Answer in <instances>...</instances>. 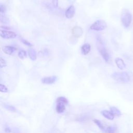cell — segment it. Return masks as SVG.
I'll list each match as a JSON object with an SVG mask.
<instances>
[{
	"label": "cell",
	"instance_id": "28",
	"mask_svg": "<svg viewBox=\"0 0 133 133\" xmlns=\"http://www.w3.org/2000/svg\"><path fill=\"white\" fill-rule=\"evenodd\" d=\"M3 29L4 30H9L10 29V28L9 26H1V29Z\"/></svg>",
	"mask_w": 133,
	"mask_h": 133
},
{
	"label": "cell",
	"instance_id": "19",
	"mask_svg": "<svg viewBox=\"0 0 133 133\" xmlns=\"http://www.w3.org/2000/svg\"><path fill=\"white\" fill-rule=\"evenodd\" d=\"M115 131H116V127L113 126H109L105 130V131L106 133H114Z\"/></svg>",
	"mask_w": 133,
	"mask_h": 133
},
{
	"label": "cell",
	"instance_id": "22",
	"mask_svg": "<svg viewBox=\"0 0 133 133\" xmlns=\"http://www.w3.org/2000/svg\"><path fill=\"white\" fill-rule=\"evenodd\" d=\"M4 107L5 108V109L9 110V111H12V112H14L16 111V108L11 105H9V104H5L4 105Z\"/></svg>",
	"mask_w": 133,
	"mask_h": 133
},
{
	"label": "cell",
	"instance_id": "27",
	"mask_svg": "<svg viewBox=\"0 0 133 133\" xmlns=\"http://www.w3.org/2000/svg\"><path fill=\"white\" fill-rule=\"evenodd\" d=\"M5 132L6 133H10L11 132V129L9 127H6L5 128Z\"/></svg>",
	"mask_w": 133,
	"mask_h": 133
},
{
	"label": "cell",
	"instance_id": "10",
	"mask_svg": "<svg viewBox=\"0 0 133 133\" xmlns=\"http://www.w3.org/2000/svg\"><path fill=\"white\" fill-rule=\"evenodd\" d=\"M99 52L100 53V55H101L104 61L105 62H108L110 59V55L107 50L105 48L103 47L100 48V49L99 50Z\"/></svg>",
	"mask_w": 133,
	"mask_h": 133
},
{
	"label": "cell",
	"instance_id": "24",
	"mask_svg": "<svg viewBox=\"0 0 133 133\" xmlns=\"http://www.w3.org/2000/svg\"><path fill=\"white\" fill-rule=\"evenodd\" d=\"M6 65H7V63L5 60L4 59H3L2 57H1L0 58V68L2 69L6 66Z\"/></svg>",
	"mask_w": 133,
	"mask_h": 133
},
{
	"label": "cell",
	"instance_id": "17",
	"mask_svg": "<svg viewBox=\"0 0 133 133\" xmlns=\"http://www.w3.org/2000/svg\"><path fill=\"white\" fill-rule=\"evenodd\" d=\"M18 57L21 59H23L26 57V52L24 50H20L18 53Z\"/></svg>",
	"mask_w": 133,
	"mask_h": 133
},
{
	"label": "cell",
	"instance_id": "7",
	"mask_svg": "<svg viewBox=\"0 0 133 133\" xmlns=\"http://www.w3.org/2000/svg\"><path fill=\"white\" fill-rule=\"evenodd\" d=\"M75 13V8L73 5L70 6L65 11V16L68 19H71Z\"/></svg>",
	"mask_w": 133,
	"mask_h": 133
},
{
	"label": "cell",
	"instance_id": "29",
	"mask_svg": "<svg viewBox=\"0 0 133 133\" xmlns=\"http://www.w3.org/2000/svg\"><path fill=\"white\" fill-rule=\"evenodd\" d=\"M14 133H20V131H19L18 129H15V130H14Z\"/></svg>",
	"mask_w": 133,
	"mask_h": 133
},
{
	"label": "cell",
	"instance_id": "15",
	"mask_svg": "<svg viewBox=\"0 0 133 133\" xmlns=\"http://www.w3.org/2000/svg\"><path fill=\"white\" fill-rule=\"evenodd\" d=\"M110 112L114 115L117 116H119L121 115V111L116 107H111L110 108Z\"/></svg>",
	"mask_w": 133,
	"mask_h": 133
},
{
	"label": "cell",
	"instance_id": "20",
	"mask_svg": "<svg viewBox=\"0 0 133 133\" xmlns=\"http://www.w3.org/2000/svg\"><path fill=\"white\" fill-rule=\"evenodd\" d=\"M94 122L98 126V127L100 129H102V130L104 129L103 125V124H102V123L100 121H99V120H98V119H94Z\"/></svg>",
	"mask_w": 133,
	"mask_h": 133
},
{
	"label": "cell",
	"instance_id": "9",
	"mask_svg": "<svg viewBox=\"0 0 133 133\" xmlns=\"http://www.w3.org/2000/svg\"><path fill=\"white\" fill-rule=\"evenodd\" d=\"M66 105L63 103L60 102H56V110L58 113H62L64 112L65 110V106Z\"/></svg>",
	"mask_w": 133,
	"mask_h": 133
},
{
	"label": "cell",
	"instance_id": "16",
	"mask_svg": "<svg viewBox=\"0 0 133 133\" xmlns=\"http://www.w3.org/2000/svg\"><path fill=\"white\" fill-rule=\"evenodd\" d=\"M0 21L2 23H7L9 22V19L8 17L4 14H1L0 15Z\"/></svg>",
	"mask_w": 133,
	"mask_h": 133
},
{
	"label": "cell",
	"instance_id": "6",
	"mask_svg": "<svg viewBox=\"0 0 133 133\" xmlns=\"http://www.w3.org/2000/svg\"><path fill=\"white\" fill-rule=\"evenodd\" d=\"M83 33V31L82 28L78 26H74L72 29V35L76 38L81 37Z\"/></svg>",
	"mask_w": 133,
	"mask_h": 133
},
{
	"label": "cell",
	"instance_id": "1",
	"mask_svg": "<svg viewBox=\"0 0 133 133\" xmlns=\"http://www.w3.org/2000/svg\"><path fill=\"white\" fill-rule=\"evenodd\" d=\"M132 20V16L127 9H123L121 15V21L123 25L127 28L129 26Z\"/></svg>",
	"mask_w": 133,
	"mask_h": 133
},
{
	"label": "cell",
	"instance_id": "18",
	"mask_svg": "<svg viewBox=\"0 0 133 133\" xmlns=\"http://www.w3.org/2000/svg\"><path fill=\"white\" fill-rule=\"evenodd\" d=\"M56 102H62V103H63L65 104L66 105H67L69 103L68 99L66 98H65L64 97H62V96L58 97L56 99Z\"/></svg>",
	"mask_w": 133,
	"mask_h": 133
},
{
	"label": "cell",
	"instance_id": "8",
	"mask_svg": "<svg viewBox=\"0 0 133 133\" xmlns=\"http://www.w3.org/2000/svg\"><path fill=\"white\" fill-rule=\"evenodd\" d=\"M2 49L4 53L9 55L12 54L16 50V48L12 46H3Z\"/></svg>",
	"mask_w": 133,
	"mask_h": 133
},
{
	"label": "cell",
	"instance_id": "2",
	"mask_svg": "<svg viewBox=\"0 0 133 133\" xmlns=\"http://www.w3.org/2000/svg\"><path fill=\"white\" fill-rule=\"evenodd\" d=\"M112 77L116 82L121 83H126L130 80L129 76L126 72H115L112 75Z\"/></svg>",
	"mask_w": 133,
	"mask_h": 133
},
{
	"label": "cell",
	"instance_id": "26",
	"mask_svg": "<svg viewBox=\"0 0 133 133\" xmlns=\"http://www.w3.org/2000/svg\"><path fill=\"white\" fill-rule=\"evenodd\" d=\"M52 5L54 7H57L58 5V0H52Z\"/></svg>",
	"mask_w": 133,
	"mask_h": 133
},
{
	"label": "cell",
	"instance_id": "23",
	"mask_svg": "<svg viewBox=\"0 0 133 133\" xmlns=\"http://www.w3.org/2000/svg\"><path fill=\"white\" fill-rule=\"evenodd\" d=\"M0 91L2 92H7L8 91V89L5 85H4L2 84H0Z\"/></svg>",
	"mask_w": 133,
	"mask_h": 133
},
{
	"label": "cell",
	"instance_id": "14",
	"mask_svg": "<svg viewBox=\"0 0 133 133\" xmlns=\"http://www.w3.org/2000/svg\"><path fill=\"white\" fill-rule=\"evenodd\" d=\"M101 114L106 118L110 119V120H113L114 118V115L110 112L108 110H103L101 112Z\"/></svg>",
	"mask_w": 133,
	"mask_h": 133
},
{
	"label": "cell",
	"instance_id": "11",
	"mask_svg": "<svg viewBox=\"0 0 133 133\" xmlns=\"http://www.w3.org/2000/svg\"><path fill=\"white\" fill-rule=\"evenodd\" d=\"M29 58L32 61H35L37 59V53L36 50L33 48H29L28 50Z\"/></svg>",
	"mask_w": 133,
	"mask_h": 133
},
{
	"label": "cell",
	"instance_id": "5",
	"mask_svg": "<svg viewBox=\"0 0 133 133\" xmlns=\"http://www.w3.org/2000/svg\"><path fill=\"white\" fill-rule=\"evenodd\" d=\"M57 79V77L56 76H47L41 79V81L43 84H52L55 83Z\"/></svg>",
	"mask_w": 133,
	"mask_h": 133
},
{
	"label": "cell",
	"instance_id": "13",
	"mask_svg": "<svg viewBox=\"0 0 133 133\" xmlns=\"http://www.w3.org/2000/svg\"><path fill=\"white\" fill-rule=\"evenodd\" d=\"M115 62L117 68L121 70L124 69L126 67V64L124 60L120 58H116L115 59Z\"/></svg>",
	"mask_w": 133,
	"mask_h": 133
},
{
	"label": "cell",
	"instance_id": "4",
	"mask_svg": "<svg viewBox=\"0 0 133 133\" xmlns=\"http://www.w3.org/2000/svg\"><path fill=\"white\" fill-rule=\"evenodd\" d=\"M1 36L5 39H13L16 37L17 34L11 31L1 30L0 31Z\"/></svg>",
	"mask_w": 133,
	"mask_h": 133
},
{
	"label": "cell",
	"instance_id": "21",
	"mask_svg": "<svg viewBox=\"0 0 133 133\" xmlns=\"http://www.w3.org/2000/svg\"><path fill=\"white\" fill-rule=\"evenodd\" d=\"M20 41H21L23 44L25 45L26 46H28V47H31L33 46V45H32L30 42H29V41H28L27 40H26L25 39H24V38L21 37V38H20Z\"/></svg>",
	"mask_w": 133,
	"mask_h": 133
},
{
	"label": "cell",
	"instance_id": "12",
	"mask_svg": "<svg viewBox=\"0 0 133 133\" xmlns=\"http://www.w3.org/2000/svg\"><path fill=\"white\" fill-rule=\"evenodd\" d=\"M90 49L91 46L88 43H85L81 47V52L84 55H87L90 52Z\"/></svg>",
	"mask_w": 133,
	"mask_h": 133
},
{
	"label": "cell",
	"instance_id": "25",
	"mask_svg": "<svg viewBox=\"0 0 133 133\" xmlns=\"http://www.w3.org/2000/svg\"><path fill=\"white\" fill-rule=\"evenodd\" d=\"M6 11V6L2 4H0V12H1V14H5Z\"/></svg>",
	"mask_w": 133,
	"mask_h": 133
},
{
	"label": "cell",
	"instance_id": "3",
	"mask_svg": "<svg viewBox=\"0 0 133 133\" xmlns=\"http://www.w3.org/2000/svg\"><path fill=\"white\" fill-rule=\"evenodd\" d=\"M107 27L106 22L103 20H98L90 26V29L96 31H101L105 30Z\"/></svg>",
	"mask_w": 133,
	"mask_h": 133
}]
</instances>
